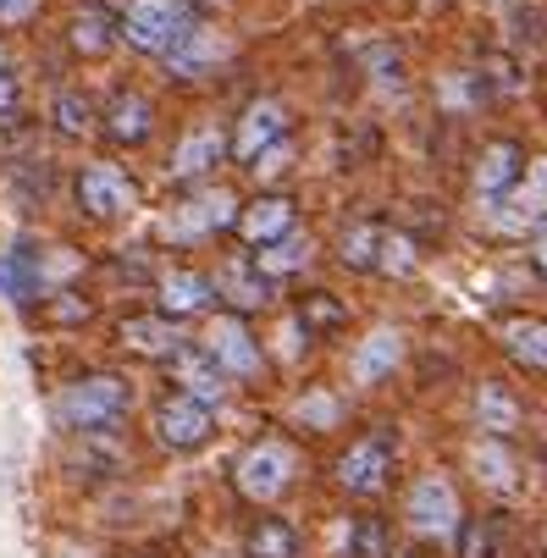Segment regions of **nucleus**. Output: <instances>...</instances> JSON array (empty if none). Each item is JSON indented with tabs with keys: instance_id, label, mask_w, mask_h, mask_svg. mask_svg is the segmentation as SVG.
<instances>
[{
	"instance_id": "obj_22",
	"label": "nucleus",
	"mask_w": 547,
	"mask_h": 558,
	"mask_svg": "<svg viewBox=\"0 0 547 558\" xmlns=\"http://www.w3.org/2000/svg\"><path fill=\"white\" fill-rule=\"evenodd\" d=\"M399 360H404V332H393V327H376L360 349H354V360H349V376L365 387V381H381V376H393L399 371Z\"/></svg>"
},
{
	"instance_id": "obj_15",
	"label": "nucleus",
	"mask_w": 547,
	"mask_h": 558,
	"mask_svg": "<svg viewBox=\"0 0 547 558\" xmlns=\"http://www.w3.org/2000/svg\"><path fill=\"white\" fill-rule=\"evenodd\" d=\"M0 299L28 310L34 299H45V255L34 238H17V244L0 255Z\"/></svg>"
},
{
	"instance_id": "obj_30",
	"label": "nucleus",
	"mask_w": 547,
	"mask_h": 558,
	"mask_svg": "<svg viewBox=\"0 0 547 558\" xmlns=\"http://www.w3.org/2000/svg\"><path fill=\"white\" fill-rule=\"evenodd\" d=\"M299 327L309 338H321V332H343L349 327V304L338 293H304L299 299Z\"/></svg>"
},
{
	"instance_id": "obj_5",
	"label": "nucleus",
	"mask_w": 547,
	"mask_h": 558,
	"mask_svg": "<svg viewBox=\"0 0 547 558\" xmlns=\"http://www.w3.org/2000/svg\"><path fill=\"white\" fill-rule=\"evenodd\" d=\"M393 475H399V459H393V437H387V432L354 437V442L338 453V464H332V482H338L349 498H360V504L381 498L387 487H393Z\"/></svg>"
},
{
	"instance_id": "obj_32",
	"label": "nucleus",
	"mask_w": 547,
	"mask_h": 558,
	"mask_svg": "<svg viewBox=\"0 0 547 558\" xmlns=\"http://www.w3.org/2000/svg\"><path fill=\"white\" fill-rule=\"evenodd\" d=\"M343 558H393V531H387V520L381 514H354Z\"/></svg>"
},
{
	"instance_id": "obj_7",
	"label": "nucleus",
	"mask_w": 547,
	"mask_h": 558,
	"mask_svg": "<svg viewBox=\"0 0 547 558\" xmlns=\"http://www.w3.org/2000/svg\"><path fill=\"white\" fill-rule=\"evenodd\" d=\"M239 216H244V205L232 199L227 189H199V194H189L172 216H167V238L172 244H199V238H210V232H227V227H239Z\"/></svg>"
},
{
	"instance_id": "obj_23",
	"label": "nucleus",
	"mask_w": 547,
	"mask_h": 558,
	"mask_svg": "<svg viewBox=\"0 0 547 558\" xmlns=\"http://www.w3.org/2000/svg\"><path fill=\"white\" fill-rule=\"evenodd\" d=\"M498 343L509 360L531 365V371H547V322L542 315H503L498 322Z\"/></svg>"
},
{
	"instance_id": "obj_24",
	"label": "nucleus",
	"mask_w": 547,
	"mask_h": 558,
	"mask_svg": "<svg viewBox=\"0 0 547 558\" xmlns=\"http://www.w3.org/2000/svg\"><path fill=\"white\" fill-rule=\"evenodd\" d=\"M221 155H232V138H221V128H199V133H189L178 149H172V178H183V183H194V178H205Z\"/></svg>"
},
{
	"instance_id": "obj_26",
	"label": "nucleus",
	"mask_w": 547,
	"mask_h": 558,
	"mask_svg": "<svg viewBox=\"0 0 547 558\" xmlns=\"http://www.w3.org/2000/svg\"><path fill=\"white\" fill-rule=\"evenodd\" d=\"M117 39H122V17H111L106 7H84V12L66 23V45L77 56H106Z\"/></svg>"
},
{
	"instance_id": "obj_38",
	"label": "nucleus",
	"mask_w": 547,
	"mask_h": 558,
	"mask_svg": "<svg viewBox=\"0 0 547 558\" xmlns=\"http://www.w3.org/2000/svg\"><path fill=\"white\" fill-rule=\"evenodd\" d=\"M66 304H50V322H89V304L77 293H61Z\"/></svg>"
},
{
	"instance_id": "obj_16",
	"label": "nucleus",
	"mask_w": 547,
	"mask_h": 558,
	"mask_svg": "<svg viewBox=\"0 0 547 558\" xmlns=\"http://www.w3.org/2000/svg\"><path fill=\"white\" fill-rule=\"evenodd\" d=\"M100 128H106V138L122 144V149L149 144V133H155V106H149V95L117 89V95L106 100V111H100Z\"/></svg>"
},
{
	"instance_id": "obj_21",
	"label": "nucleus",
	"mask_w": 547,
	"mask_h": 558,
	"mask_svg": "<svg viewBox=\"0 0 547 558\" xmlns=\"http://www.w3.org/2000/svg\"><path fill=\"white\" fill-rule=\"evenodd\" d=\"M117 338H122V349H133V354H149V360H172V354L183 349V332H178V322H167L161 310H155V315H127V322L117 327Z\"/></svg>"
},
{
	"instance_id": "obj_39",
	"label": "nucleus",
	"mask_w": 547,
	"mask_h": 558,
	"mask_svg": "<svg viewBox=\"0 0 547 558\" xmlns=\"http://www.w3.org/2000/svg\"><path fill=\"white\" fill-rule=\"evenodd\" d=\"M531 266H536V277H547V227L531 238Z\"/></svg>"
},
{
	"instance_id": "obj_17",
	"label": "nucleus",
	"mask_w": 547,
	"mask_h": 558,
	"mask_svg": "<svg viewBox=\"0 0 547 558\" xmlns=\"http://www.w3.org/2000/svg\"><path fill=\"white\" fill-rule=\"evenodd\" d=\"M172 376H178V387H183L189 398H199V404H210V410L232 392V381H227V371L210 360V349H194V343H183V349L172 354Z\"/></svg>"
},
{
	"instance_id": "obj_4",
	"label": "nucleus",
	"mask_w": 547,
	"mask_h": 558,
	"mask_svg": "<svg viewBox=\"0 0 547 558\" xmlns=\"http://www.w3.org/2000/svg\"><path fill=\"white\" fill-rule=\"evenodd\" d=\"M194 28V12L189 0H133L122 12V45L138 50V56H172Z\"/></svg>"
},
{
	"instance_id": "obj_11",
	"label": "nucleus",
	"mask_w": 547,
	"mask_h": 558,
	"mask_svg": "<svg viewBox=\"0 0 547 558\" xmlns=\"http://www.w3.org/2000/svg\"><path fill=\"white\" fill-rule=\"evenodd\" d=\"M482 221H487L493 232H531V238H536V232L547 227V161H531L525 183H520L509 199L487 205Z\"/></svg>"
},
{
	"instance_id": "obj_28",
	"label": "nucleus",
	"mask_w": 547,
	"mask_h": 558,
	"mask_svg": "<svg viewBox=\"0 0 547 558\" xmlns=\"http://www.w3.org/2000/svg\"><path fill=\"white\" fill-rule=\"evenodd\" d=\"M381 238H387V227H376L370 216L349 221V227L338 232V260H343L349 271H381Z\"/></svg>"
},
{
	"instance_id": "obj_40",
	"label": "nucleus",
	"mask_w": 547,
	"mask_h": 558,
	"mask_svg": "<svg viewBox=\"0 0 547 558\" xmlns=\"http://www.w3.org/2000/svg\"><path fill=\"white\" fill-rule=\"evenodd\" d=\"M0 72H7V45H0Z\"/></svg>"
},
{
	"instance_id": "obj_20",
	"label": "nucleus",
	"mask_w": 547,
	"mask_h": 558,
	"mask_svg": "<svg viewBox=\"0 0 547 558\" xmlns=\"http://www.w3.org/2000/svg\"><path fill=\"white\" fill-rule=\"evenodd\" d=\"M520 421H525V410H520V398H514V387L509 381H498V376H487L482 387H476V432L482 437H514L520 432Z\"/></svg>"
},
{
	"instance_id": "obj_12",
	"label": "nucleus",
	"mask_w": 547,
	"mask_h": 558,
	"mask_svg": "<svg viewBox=\"0 0 547 558\" xmlns=\"http://www.w3.org/2000/svg\"><path fill=\"white\" fill-rule=\"evenodd\" d=\"M288 138V106L282 100H255L244 117H239V128H232V161L239 167H255L266 149H277Z\"/></svg>"
},
{
	"instance_id": "obj_6",
	"label": "nucleus",
	"mask_w": 547,
	"mask_h": 558,
	"mask_svg": "<svg viewBox=\"0 0 547 558\" xmlns=\"http://www.w3.org/2000/svg\"><path fill=\"white\" fill-rule=\"evenodd\" d=\"M155 442H161L167 453H199L210 437H216V410L199 404V398L189 392H167L161 404H155Z\"/></svg>"
},
{
	"instance_id": "obj_13",
	"label": "nucleus",
	"mask_w": 547,
	"mask_h": 558,
	"mask_svg": "<svg viewBox=\"0 0 547 558\" xmlns=\"http://www.w3.org/2000/svg\"><path fill=\"white\" fill-rule=\"evenodd\" d=\"M155 304H161L167 322H189V315H205L216 304V277L194 271V266H172L155 277Z\"/></svg>"
},
{
	"instance_id": "obj_31",
	"label": "nucleus",
	"mask_w": 547,
	"mask_h": 558,
	"mask_svg": "<svg viewBox=\"0 0 547 558\" xmlns=\"http://www.w3.org/2000/svg\"><path fill=\"white\" fill-rule=\"evenodd\" d=\"M509 547V525L498 514H482V520H464L459 531V558H503Z\"/></svg>"
},
{
	"instance_id": "obj_3",
	"label": "nucleus",
	"mask_w": 547,
	"mask_h": 558,
	"mask_svg": "<svg viewBox=\"0 0 547 558\" xmlns=\"http://www.w3.org/2000/svg\"><path fill=\"white\" fill-rule=\"evenodd\" d=\"M404 525H410V536H421V542H459V531H464V504H459V487L448 482L442 470L415 475V487L404 493Z\"/></svg>"
},
{
	"instance_id": "obj_10",
	"label": "nucleus",
	"mask_w": 547,
	"mask_h": 558,
	"mask_svg": "<svg viewBox=\"0 0 547 558\" xmlns=\"http://www.w3.org/2000/svg\"><path fill=\"white\" fill-rule=\"evenodd\" d=\"M525 172H531V155H525V144H514V138L487 144V149L476 155V172H471V194H476V205L487 210V205L509 199V194L525 183Z\"/></svg>"
},
{
	"instance_id": "obj_35",
	"label": "nucleus",
	"mask_w": 547,
	"mask_h": 558,
	"mask_svg": "<svg viewBox=\"0 0 547 558\" xmlns=\"http://www.w3.org/2000/svg\"><path fill=\"white\" fill-rule=\"evenodd\" d=\"M338 415H343V404H338V398H332L327 387H316L309 398H299V410H293V421H299V426H332Z\"/></svg>"
},
{
	"instance_id": "obj_8",
	"label": "nucleus",
	"mask_w": 547,
	"mask_h": 558,
	"mask_svg": "<svg viewBox=\"0 0 547 558\" xmlns=\"http://www.w3.org/2000/svg\"><path fill=\"white\" fill-rule=\"evenodd\" d=\"M205 349H210V360L227 371V381H255V376L266 371L260 338L250 332L244 315H216L210 332H205Z\"/></svg>"
},
{
	"instance_id": "obj_2",
	"label": "nucleus",
	"mask_w": 547,
	"mask_h": 558,
	"mask_svg": "<svg viewBox=\"0 0 547 558\" xmlns=\"http://www.w3.org/2000/svg\"><path fill=\"white\" fill-rule=\"evenodd\" d=\"M299 482V448L288 437H255L239 459H232V487L250 504H277Z\"/></svg>"
},
{
	"instance_id": "obj_25",
	"label": "nucleus",
	"mask_w": 547,
	"mask_h": 558,
	"mask_svg": "<svg viewBox=\"0 0 547 558\" xmlns=\"http://www.w3.org/2000/svg\"><path fill=\"white\" fill-rule=\"evenodd\" d=\"M216 299H227L232 310H260L271 299V282L255 271V260H227L216 271Z\"/></svg>"
},
{
	"instance_id": "obj_1",
	"label": "nucleus",
	"mask_w": 547,
	"mask_h": 558,
	"mask_svg": "<svg viewBox=\"0 0 547 558\" xmlns=\"http://www.w3.org/2000/svg\"><path fill=\"white\" fill-rule=\"evenodd\" d=\"M127 410H133V387H127V376H117V371H89V376L66 381V387L56 392V404H50L56 426L72 432V437L117 432V426L127 421Z\"/></svg>"
},
{
	"instance_id": "obj_36",
	"label": "nucleus",
	"mask_w": 547,
	"mask_h": 558,
	"mask_svg": "<svg viewBox=\"0 0 547 558\" xmlns=\"http://www.w3.org/2000/svg\"><path fill=\"white\" fill-rule=\"evenodd\" d=\"M23 117V84L12 72H0V128H12Z\"/></svg>"
},
{
	"instance_id": "obj_27",
	"label": "nucleus",
	"mask_w": 547,
	"mask_h": 558,
	"mask_svg": "<svg viewBox=\"0 0 547 558\" xmlns=\"http://www.w3.org/2000/svg\"><path fill=\"white\" fill-rule=\"evenodd\" d=\"M216 61H227V45H221V34H210V28H199V23H194V28H189V39H183V45L167 56V66L183 77V84L205 77Z\"/></svg>"
},
{
	"instance_id": "obj_34",
	"label": "nucleus",
	"mask_w": 547,
	"mask_h": 558,
	"mask_svg": "<svg viewBox=\"0 0 547 558\" xmlns=\"http://www.w3.org/2000/svg\"><path fill=\"white\" fill-rule=\"evenodd\" d=\"M415 266H421V244H415L410 232L387 227V238H381V271L387 277H415Z\"/></svg>"
},
{
	"instance_id": "obj_37",
	"label": "nucleus",
	"mask_w": 547,
	"mask_h": 558,
	"mask_svg": "<svg viewBox=\"0 0 547 558\" xmlns=\"http://www.w3.org/2000/svg\"><path fill=\"white\" fill-rule=\"evenodd\" d=\"M34 12H39V0H0V28H23L34 23Z\"/></svg>"
},
{
	"instance_id": "obj_29",
	"label": "nucleus",
	"mask_w": 547,
	"mask_h": 558,
	"mask_svg": "<svg viewBox=\"0 0 547 558\" xmlns=\"http://www.w3.org/2000/svg\"><path fill=\"white\" fill-rule=\"evenodd\" d=\"M309 266H316V238H309V232H293V238H282V244H271V250L255 255V271H260L266 282L299 277V271H309Z\"/></svg>"
},
{
	"instance_id": "obj_18",
	"label": "nucleus",
	"mask_w": 547,
	"mask_h": 558,
	"mask_svg": "<svg viewBox=\"0 0 547 558\" xmlns=\"http://www.w3.org/2000/svg\"><path fill=\"white\" fill-rule=\"evenodd\" d=\"M464 459H471L476 482H482L487 493H503V498H509V493L520 487V459H514V448H509L503 437H471Z\"/></svg>"
},
{
	"instance_id": "obj_14",
	"label": "nucleus",
	"mask_w": 547,
	"mask_h": 558,
	"mask_svg": "<svg viewBox=\"0 0 547 558\" xmlns=\"http://www.w3.org/2000/svg\"><path fill=\"white\" fill-rule=\"evenodd\" d=\"M293 232H299V205L288 194H255L244 205V216H239V238L255 244V250H271V244H282V238H293Z\"/></svg>"
},
{
	"instance_id": "obj_9",
	"label": "nucleus",
	"mask_w": 547,
	"mask_h": 558,
	"mask_svg": "<svg viewBox=\"0 0 547 558\" xmlns=\"http://www.w3.org/2000/svg\"><path fill=\"white\" fill-rule=\"evenodd\" d=\"M133 205H138V189H133V178L122 167L89 161L84 172H77V210H84L89 221H122Z\"/></svg>"
},
{
	"instance_id": "obj_19",
	"label": "nucleus",
	"mask_w": 547,
	"mask_h": 558,
	"mask_svg": "<svg viewBox=\"0 0 547 558\" xmlns=\"http://www.w3.org/2000/svg\"><path fill=\"white\" fill-rule=\"evenodd\" d=\"M244 558H304V531H299L288 514L266 509V514H255L250 531H244Z\"/></svg>"
},
{
	"instance_id": "obj_33",
	"label": "nucleus",
	"mask_w": 547,
	"mask_h": 558,
	"mask_svg": "<svg viewBox=\"0 0 547 558\" xmlns=\"http://www.w3.org/2000/svg\"><path fill=\"white\" fill-rule=\"evenodd\" d=\"M50 122H56V133H66V138H84V133H95L100 111L89 106V95H77V89H61V95L50 100Z\"/></svg>"
}]
</instances>
